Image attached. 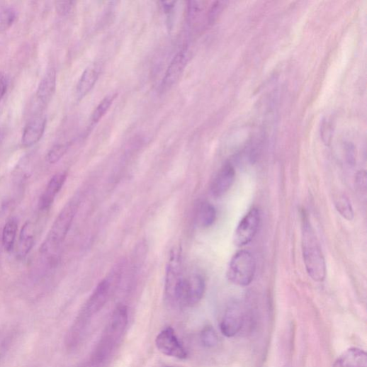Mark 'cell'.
<instances>
[{
	"label": "cell",
	"mask_w": 367,
	"mask_h": 367,
	"mask_svg": "<svg viewBox=\"0 0 367 367\" xmlns=\"http://www.w3.org/2000/svg\"><path fill=\"white\" fill-rule=\"evenodd\" d=\"M69 149L68 145H57L47 154V161L50 164H55L66 154Z\"/></svg>",
	"instance_id": "obj_24"
},
{
	"label": "cell",
	"mask_w": 367,
	"mask_h": 367,
	"mask_svg": "<svg viewBox=\"0 0 367 367\" xmlns=\"http://www.w3.org/2000/svg\"><path fill=\"white\" fill-rule=\"evenodd\" d=\"M17 19V12L14 9L8 8L0 12V32L9 30Z\"/></svg>",
	"instance_id": "obj_23"
},
{
	"label": "cell",
	"mask_w": 367,
	"mask_h": 367,
	"mask_svg": "<svg viewBox=\"0 0 367 367\" xmlns=\"http://www.w3.org/2000/svg\"><path fill=\"white\" fill-rule=\"evenodd\" d=\"M112 282L108 278L101 281L87 300L72 327L67 337V345L77 346L84 338L91 320L98 315L110 298Z\"/></svg>",
	"instance_id": "obj_1"
},
{
	"label": "cell",
	"mask_w": 367,
	"mask_h": 367,
	"mask_svg": "<svg viewBox=\"0 0 367 367\" xmlns=\"http://www.w3.org/2000/svg\"><path fill=\"white\" fill-rule=\"evenodd\" d=\"M235 170L232 164H226L218 173L211 185V193L215 198L225 195L233 185Z\"/></svg>",
	"instance_id": "obj_12"
},
{
	"label": "cell",
	"mask_w": 367,
	"mask_h": 367,
	"mask_svg": "<svg viewBox=\"0 0 367 367\" xmlns=\"http://www.w3.org/2000/svg\"><path fill=\"white\" fill-rule=\"evenodd\" d=\"M56 89V72L53 69H49L40 81L36 91V98L43 105L48 103L52 98Z\"/></svg>",
	"instance_id": "obj_17"
},
{
	"label": "cell",
	"mask_w": 367,
	"mask_h": 367,
	"mask_svg": "<svg viewBox=\"0 0 367 367\" xmlns=\"http://www.w3.org/2000/svg\"><path fill=\"white\" fill-rule=\"evenodd\" d=\"M334 367H367L366 353L358 348H351L336 360Z\"/></svg>",
	"instance_id": "obj_16"
},
{
	"label": "cell",
	"mask_w": 367,
	"mask_h": 367,
	"mask_svg": "<svg viewBox=\"0 0 367 367\" xmlns=\"http://www.w3.org/2000/svg\"><path fill=\"white\" fill-rule=\"evenodd\" d=\"M189 57V50L187 47H183L175 55L162 80V92L170 89L179 80L188 65Z\"/></svg>",
	"instance_id": "obj_9"
},
{
	"label": "cell",
	"mask_w": 367,
	"mask_h": 367,
	"mask_svg": "<svg viewBox=\"0 0 367 367\" xmlns=\"http://www.w3.org/2000/svg\"><path fill=\"white\" fill-rule=\"evenodd\" d=\"M256 272V261L254 255L248 251H239L231 259L227 277L229 281L236 286L250 285Z\"/></svg>",
	"instance_id": "obj_6"
},
{
	"label": "cell",
	"mask_w": 367,
	"mask_h": 367,
	"mask_svg": "<svg viewBox=\"0 0 367 367\" xmlns=\"http://www.w3.org/2000/svg\"><path fill=\"white\" fill-rule=\"evenodd\" d=\"M129 320L128 309L119 305L113 311L111 319L100 339L92 356L94 364L98 365L107 359L118 344L127 329Z\"/></svg>",
	"instance_id": "obj_3"
},
{
	"label": "cell",
	"mask_w": 367,
	"mask_h": 367,
	"mask_svg": "<svg viewBox=\"0 0 367 367\" xmlns=\"http://www.w3.org/2000/svg\"><path fill=\"white\" fill-rule=\"evenodd\" d=\"M13 334L9 329L0 330V357L9 349L12 342Z\"/></svg>",
	"instance_id": "obj_26"
},
{
	"label": "cell",
	"mask_w": 367,
	"mask_h": 367,
	"mask_svg": "<svg viewBox=\"0 0 367 367\" xmlns=\"http://www.w3.org/2000/svg\"><path fill=\"white\" fill-rule=\"evenodd\" d=\"M18 229V223L16 218L10 219L4 228L3 244L6 251L10 252L14 247V244Z\"/></svg>",
	"instance_id": "obj_19"
},
{
	"label": "cell",
	"mask_w": 367,
	"mask_h": 367,
	"mask_svg": "<svg viewBox=\"0 0 367 367\" xmlns=\"http://www.w3.org/2000/svg\"><path fill=\"white\" fill-rule=\"evenodd\" d=\"M356 184L358 188L365 191L366 188L367 178L365 171H359L356 176Z\"/></svg>",
	"instance_id": "obj_29"
},
{
	"label": "cell",
	"mask_w": 367,
	"mask_h": 367,
	"mask_svg": "<svg viewBox=\"0 0 367 367\" xmlns=\"http://www.w3.org/2000/svg\"><path fill=\"white\" fill-rule=\"evenodd\" d=\"M67 176V172L62 171L55 174L51 178L39 201V208L40 210H47L50 208L57 195L64 187Z\"/></svg>",
	"instance_id": "obj_13"
},
{
	"label": "cell",
	"mask_w": 367,
	"mask_h": 367,
	"mask_svg": "<svg viewBox=\"0 0 367 367\" xmlns=\"http://www.w3.org/2000/svg\"><path fill=\"white\" fill-rule=\"evenodd\" d=\"M101 72V67L98 63L92 64L84 71L77 86V97L79 101L94 89Z\"/></svg>",
	"instance_id": "obj_14"
},
{
	"label": "cell",
	"mask_w": 367,
	"mask_h": 367,
	"mask_svg": "<svg viewBox=\"0 0 367 367\" xmlns=\"http://www.w3.org/2000/svg\"><path fill=\"white\" fill-rule=\"evenodd\" d=\"M243 322L244 316L239 305H230L220 323V331L226 337H233L239 333Z\"/></svg>",
	"instance_id": "obj_11"
},
{
	"label": "cell",
	"mask_w": 367,
	"mask_h": 367,
	"mask_svg": "<svg viewBox=\"0 0 367 367\" xmlns=\"http://www.w3.org/2000/svg\"><path fill=\"white\" fill-rule=\"evenodd\" d=\"M7 81L4 77H0V100H1L7 91Z\"/></svg>",
	"instance_id": "obj_30"
},
{
	"label": "cell",
	"mask_w": 367,
	"mask_h": 367,
	"mask_svg": "<svg viewBox=\"0 0 367 367\" xmlns=\"http://www.w3.org/2000/svg\"><path fill=\"white\" fill-rule=\"evenodd\" d=\"M217 219V211L215 207L208 203H203L198 210V221L203 227L212 226Z\"/></svg>",
	"instance_id": "obj_20"
},
{
	"label": "cell",
	"mask_w": 367,
	"mask_h": 367,
	"mask_svg": "<svg viewBox=\"0 0 367 367\" xmlns=\"http://www.w3.org/2000/svg\"><path fill=\"white\" fill-rule=\"evenodd\" d=\"M302 253L308 275L316 282L326 278L327 266L320 243L307 215H302Z\"/></svg>",
	"instance_id": "obj_2"
},
{
	"label": "cell",
	"mask_w": 367,
	"mask_h": 367,
	"mask_svg": "<svg viewBox=\"0 0 367 367\" xmlns=\"http://www.w3.org/2000/svg\"><path fill=\"white\" fill-rule=\"evenodd\" d=\"M182 276V254L180 247H174L169 254L166 265L165 293L169 299Z\"/></svg>",
	"instance_id": "obj_10"
},
{
	"label": "cell",
	"mask_w": 367,
	"mask_h": 367,
	"mask_svg": "<svg viewBox=\"0 0 367 367\" xmlns=\"http://www.w3.org/2000/svg\"><path fill=\"white\" fill-rule=\"evenodd\" d=\"M74 2L73 1H59L55 3V9L57 13L61 16H65L69 14L74 8Z\"/></svg>",
	"instance_id": "obj_27"
},
{
	"label": "cell",
	"mask_w": 367,
	"mask_h": 367,
	"mask_svg": "<svg viewBox=\"0 0 367 367\" xmlns=\"http://www.w3.org/2000/svg\"><path fill=\"white\" fill-rule=\"evenodd\" d=\"M155 344L157 349L163 354L179 359H185L188 353L179 341L174 329L167 327L157 337Z\"/></svg>",
	"instance_id": "obj_8"
},
{
	"label": "cell",
	"mask_w": 367,
	"mask_h": 367,
	"mask_svg": "<svg viewBox=\"0 0 367 367\" xmlns=\"http://www.w3.org/2000/svg\"><path fill=\"white\" fill-rule=\"evenodd\" d=\"M200 2L191 1L188 3V21L189 23H192L198 17L201 11Z\"/></svg>",
	"instance_id": "obj_28"
},
{
	"label": "cell",
	"mask_w": 367,
	"mask_h": 367,
	"mask_svg": "<svg viewBox=\"0 0 367 367\" xmlns=\"http://www.w3.org/2000/svg\"><path fill=\"white\" fill-rule=\"evenodd\" d=\"M80 203V197L75 196L61 210L43 244L42 254H50L63 243L79 209Z\"/></svg>",
	"instance_id": "obj_4"
},
{
	"label": "cell",
	"mask_w": 367,
	"mask_h": 367,
	"mask_svg": "<svg viewBox=\"0 0 367 367\" xmlns=\"http://www.w3.org/2000/svg\"><path fill=\"white\" fill-rule=\"evenodd\" d=\"M116 95H110L104 98L98 106L96 108L91 115V125H95L103 118V117L107 113L114 100L115 99Z\"/></svg>",
	"instance_id": "obj_21"
},
{
	"label": "cell",
	"mask_w": 367,
	"mask_h": 367,
	"mask_svg": "<svg viewBox=\"0 0 367 367\" xmlns=\"http://www.w3.org/2000/svg\"><path fill=\"white\" fill-rule=\"evenodd\" d=\"M205 288V281L201 275L195 274L189 278L184 277L176 286L171 302L181 307H194L204 296Z\"/></svg>",
	"instance_id": "obj_5"
},
{
	"label": "cell",
	"mask_w": 367,
	"mask_h": 367,
	"mask_svg": "<svg viewBox=\"0 0 367 367\" xmlns=\"http://www.w3.org/2000/svg\"><path fill=\"white\" fill-rule=\"evenodd\" d=\"M261 221L260 210L254 208L239 222L233 235L236 247H242L250 243L256 235Z\"/></svg>",
	"instance_id": "obj_7"
},
{
	"label": "cell",
	"mask_w": 367,
	"mask_h": 367,
	"mask_svg": "<svg viewBox=\"0 0 367 367\" xmlns=\"http://www.w3.org/2000/svg\"><path fill=\"white\" fill-rule=\"evenodd\" d=\"M335 207L339 214L348 221L354 218V212L350 201L345 195H340L335 200Z\"/></svg>",
	"instance_id": "obj_22"
},
{
	"label": "cell",
	"mask_w": 367,
	"mask_h": 367,
	"mask_svg": "<svg viewBox=\"0 0 367 367\" xmlns=\"http://www.w3.org/2000/svg\"><path fill=\"white\" fill-rule=\"evenodd\" d=\"M46 122L44 117H37L29 122L22 136L21 142L23 147H32L41 140L46 128Z\"/></svg>",
	"instance_id": "obj_15"
},
{
	"label": "cell",
	"mask_w": 367,
	"mask_h": 367,
	"mask_svg": "<svg viewBox=\"0 0 367 367\" xmlns=\"http://www.w3.org/2000/svg\"><path fill=\"white\" fill-rule=\"evenodd\" d=\"M202 344L208 348L215 346L218 343V337L212 327H206L201 332Z\"/></svg>",
	"instance_id": "obj_25"
},
{
	"label": "cell",
	"mask_w": 367,
	"mask_h": 367,
	"mask_svg": "<svg viewBox=\"0 0 367 367\" xmlns=\"http://www.w3.org/2000/svg\"><path fill=\"white\" fill-rule=\"evenodd\" d=\"M34 227L31 222H26L23 227L17 249V255L20 259H24L32 250L34 242Z\"/></svg>",
	"instance_id": "obj_18"
}]
</instances>
